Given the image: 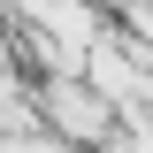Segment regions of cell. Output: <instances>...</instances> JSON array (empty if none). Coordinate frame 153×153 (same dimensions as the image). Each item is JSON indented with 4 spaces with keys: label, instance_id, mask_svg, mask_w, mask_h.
Wrapping results in <instances>:
<instances>
[{
    "label": "cell",
    "instance_id": "cell-1",
    "mask_svg": "<svg viewBox=\"0 0 153 153\" xmlns=\"http://www.w3.org/2000/svg\"><path fill=\"white\" fill-rule=\"evenodd\" d=\"M38 123H46L54 138H69L76 153H107L115 138H123L115 100L100 92L84 69H54V76H38Z\"/></svg>",
    "mask_w": 153,
    "mask_h": 153
}]
</instances>
